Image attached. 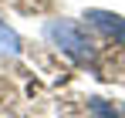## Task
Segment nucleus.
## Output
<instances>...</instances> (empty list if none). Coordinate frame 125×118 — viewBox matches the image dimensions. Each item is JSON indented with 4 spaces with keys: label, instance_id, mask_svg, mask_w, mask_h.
<instances>
[{
    "label": "nucleus",
    "instance_id": "f257e3e1",
    "mask_svg": "<svg viewBox=\"0 0 125 118\" xmlns=\"http://www.w3.org/2000/svg\"><path fill=\"white\" fill-rule=\"evenodd\" d=\"M41 34H44V40H47L54 51H61L68 61L81 64L88 71H98V47H95V40L88 37V30H84L78 20H68V17L47 20L41 27Z\"/></svg>",
    "mask_w": 125,
    "mask_h": 118
},
{
    "label": "nucleus",
    "instance_id": "f03ea898",
    "mask_svg": "<svg viewBox=\"0 0 125 118\" xmlns=\"http://www.w3.org/2000/svg\"><path fill=\"white\" fill-rule=\"evenodd\" d=\"M84 20H88L91 30H98L102 37H108V40H115V44L125 47V17L122 14L102 10V7H88V10H84Z\"/></svg>",
    "mask_w": 125,
    "mask_h": 118
},
{
    "label": "nucleus",
    "instance_id": "20e7f679",
    "mask_svg": "<svg viewBox=\"0 0 125 118\" xmlns=\"http://www.w3.org/2000/svg\"><path fill=\"white\" fill-rule=\"evenodd\" d=\"M88 118H122V111L105 98H88Z\"/></svg>",
    "mask_w": 125,
    "mask_h": 118
},
{
    "label": "nucleus",
    "instance_id": "39448f33",
    "mask_svg": "<svg viewBox=\"0 0 125 118\" xmlns=\"http://www.w3.org/2000/svg\"><path fill=\"white\" fill-rule=\"evenodd\" d=\"M122 118H125V108H122Z\"/></svg>",
    "mask_w": 125,
    "mask_h": 118
},
{
    "label": "nucleus",
    "instance_id": "7ed1b4c3",
    "mask_svg": "<svg viewBox=\"0 0 125 118\" xmlns=\"http://www.w3.org/2000/svg\"><path fill=\"white\" fill-rule=\"evenodd\" d=\"M21 47H24L21 34H17L7 20H0V51H3V54H21Z\"/></svg>",
    "mask_w": 125,
    "mask_h": 118
}]
</instances>
